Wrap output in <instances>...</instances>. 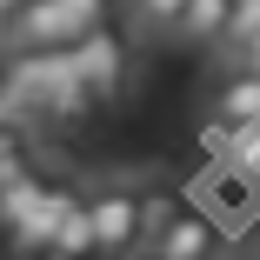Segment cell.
<instances>
[{
    "label": "cell",
    "mask_w": 260,
    "mask_h": 260,
    "mask_svg": "<svg viewBox=\"0 0 260 260\" xmlns=\"http://www.w3.org/2000/svg\"><path fill=\"white\" fill-rule=\"evenodd\" d=\"M87 220H93V247L100 253H134L147 240V187L134 180H107L87 193Z\"/></svg>",
    "instance_id": "1"
},
{
    "label": "cell",
    "mask_w": 260,
    "mask_h": 260,
    "mask_svg": "<svg viewBox=\"0 0 260 260\" xmlns=\"http://www.w3.org/2000/svg\"><path fill=\"white\" fill-rule=\"evenodd\" d=\"M107 20V0H27V7L7 20L14 47H67L74 34Z\"/></svg>",
    "instance_id": "2"
},
{
    "label": "cell",
    "mask_w": 260,
    "mask_h": 260,
    "mask_svg": "<svg viewBox=\"0 0 260 260\" xmlns=\"http://www.w3.org/2000/svg\"><path fill=\"white\" fill-rule=\"evenodd\" d=\"M147 253H167V260H193V253H214V247H227V227L207 214V207H193V200H174L160 220L147 227V240H140Z\"/></svg>",
    "instance_id": "3"
},
{
    "label": "cell",
    "mask_w": 260,
    "mask_h": 260,
    "mask_svg": "<svg viewBox=\"0 0 260 260\" xmlns=\"http://www.w3.org/2000/svg\"><path fill=\"white\" fill-rule=\"evenodd\" d=\"M67 54H74V67H80V80H87L93 100H120V87H127V47H120V34L107 20L87 27V34H74Z\"/></svg>",
    "instance_id": "4"
},
{
    "label": "cell",
    "mask_w": 260,
    "mask_h": 260,
    "mask_svg": "<svg viewBox=\"0 0 260 260\" xmlns=\"http://www.w3.org/2000/svg\"><path fill=\"white\" fill-rule=\"evenodd\" d=\"M200 140L214 147L227 167H240V174L260 187V120H214V127H207Z\"/></svg>",
    "instance_id": "5"
},
{
    "label": "cell",
    "mask_w": 260,
    "mask_h": 260,
    "mask_svg": "<svg viewBox=\"0 0 260 260\" xmlns=\"http://www.w3.org/2000/svg\"><path fill=\"white\" fill-rule=\"evenodd\" d=\"M200 207H207V214H253V207H260V187L240 174V167H227V160H214V174H207L200 180Z\"/></svg>",
    "instance_id": "6"
},
{
    "label": "cell",
    "mask_w": 260,
    "mask_h": 260,
    "mask_svg": "<svg viewBox=\"0 0 260 260\" xmlns=\"http://www.w3.org/2000/svg\"><path fill=\"white\" fill-rule=\"evenodd\" d=\"M174 34H180L187 47H220V34H227V0H180Z\"/></svg>",
    "instance_id": "7"
},
{
    "label": "cell",
    "mask_w": 260,
    "mask_h": 260,
    "mask_svg": "<svg viewBox=\"0 0 260 260\" xmlns=\"http://www.w3.org/2000/svg\"><path fill=\"white\" fill-rule=\"evenodd\" d=\"M47 253H93V220H87V193H74L54 227H47Z\"/></svg>",
    "instance_id": "8"
},
{
    "label": "cell",
    "mask_w": 260,
    "mask_h": 260,
    "mask_svg": "<svg viewBox=\"0 0 260 260\" xmlns=\"http://www.w3.org/2000/svg\"><path fill=\"white\" fill-rule=\"evenodd\" d=\"M214 107H220V120H260V74L253 67L227 74L220 93H214Z\"/></svg>",
    "instance_id": "9"
},
{
    "label": "cell",
    "mask_w": 260,
    "mask_h": 260,
    "mask_svg": "<svg viewBox=\"0 0 260 260\" xmlns=\"http://www.w3.org/2000/svg\"><path fill=\"white\" fill-rule=\"evenodd\" d=\"M260 34V0H227V34H220V47H247Z\"/></svg>",
    "instance_id": "10"
},
{
    "label": "cell",
    "mask_w": 260,
    "mask_h": 260,
    "mask_svg": "<svg viewBox=\"0 0 260 260\" xmlns=\"http://www.w3.org/2000/svg\"><path fill=\"white\" fill-rule=\"evenodd\" d=\"M174 14H180V0H134V20L147 34H174Z\"/></svg>",
    "instance_id": "11"
},
{
    "label": "cell",
    "mask_w": 260,
    "mask_h": 260,
    "mask_svg": "<svg viewBox=\"0 0 260 260\" xmlns=\"http://www.w3.org/2000/svg\"><path fill=\"white\" fill-rule=\"evenodd\" d=\"M14 153H20V127H14V120H0V167H7Z\"/></svg>",
    "instance_id": "12"
},
{
    "label": "cell",
    "mask_w": 260,
    "mask_h": 260,
    "mask_svg": "<svg viewBox=\"0 0 260 260\" xmlns=\"http://www.w3.org/2000/svg\"><path fill=\"white\" fill-rule=\"evenodd\" d=\"M234 54H240V67H253V74H260V34H253L247 47H234Z\"/></svg>",
    "instance_id": "13"
},
{
    "label": "cell",
    "mask_w": 260,
    "mask_h": 260,
    "mask_svg": "<svg viewBox=\"0 0 260 260\" xmlns=\"http://www.w3.org/2000/svg\"><path fill=\"white\" fill-rule=\"evenodd\" d=\"M20 7H27V0H0V34H7V20H14Z\"/></svg>",
    "instance_id": "14"
}]
</instances>
